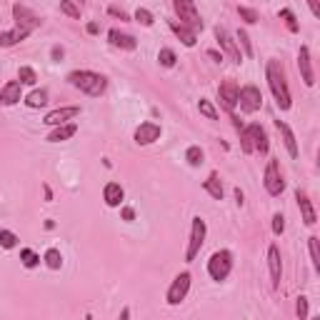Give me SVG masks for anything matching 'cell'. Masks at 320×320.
I'll use <instances>...</instances> for the list:
<instances>
[{
  "instance_id": "cb8c5ba5",
  "label": "cell",
  "mask_w": 320,
  "mask_h": 320,
  "mask_svg": "<svg viewBox=\"0 0 320 320\" xmlns=\"http://www.w3.org/2000/svg\"><path fill=\"white\" fill-rule=\"evenodd\" d=\"M203 188H205V193H208L213 200H223V195H225V190H223V185H220L218 173L208 175V180H203Z\"/></svg>"
},
{
  "instance_id": "1f68e13d",
  "label": "cell",
  "mask_w": 320,
  "mask_h": 320,
  "mask_svg": "<svg viewBox=\"0 0 320 320\" xmlns=\"http://www.w3.org/2000/svg\"><path fill=\"white\" fill-rule=\"evenodd\" d=\"M60 13H65L68 18H75V20H80V5H75L73 0H60Z\"/></svg>"
},
{
  "instance_id": "60d3db41",
  "label": "cell",
  "mask_w": 320,
  "mask_h": 320,
  "mask_svg": "<svg viewBox=\"0 0 320 320\" xmlns=\"http://www.w3.org/2000/svg\"><path fill=\"white\" fill-rule=\"evenodd\" d=\"M295 313H298V318L300 320H308V298H305V295L298 298V303H295Z\"/></svg>"
},
{
  "instance_id": "ee69618b",
  "label": "cell",
  "mask_w": 320,
  "mask_h": 320,
  "mask_svg": "<svg viewBox=\"0 0 320 320\" xmlns=\"http://www.w3.org/2000/svg\"><path fill=\"white\" fill-rule=\"evenodd\" d=\"M120 215H123V220H128V223H130V220H135V210H133V208H123V210H120Z\"/></svg>"
},
{
  "instance_id": "f1b7e54d",
  "label": "cell",
  "mask_w": 320,
  "mask_h": 320,
  "mask_svg": "<svg viewBox=\"0 0 320 320\" xmlns=\"http://www.w3.org/2000/svg\"><path fill=\"white\" fill-rule=\"evenodd\" d=\"M20 263H23V268L33 270V268L40 265V255H38L35 250H30V248H23V250H20Z\"/></svg>"
},
{
  "instance_id": "7402d4cb",
  "label": "cell",
  "mask_w": 320,
  "mask_h": 320,
  "mask_svg": "<svg viewBox=\"0 0 320 320\" xmlns=\"http://www.w3.org/2000/svg\"><path fill=\"white\" fill-rule=\"evenodd\" d=\"M275 128H278V130H280V135H283V143H285L288 155H290V158H298V143H295V135H293L290 125H288V123H283V120H275Z\"/></svg>"
},
{
  "instance_id": "b9f144b4",
  "label": "cell",
  "mask_w": 320,
  "mask_h": 320,
  "mask_svg": "<svg viewBox=\"0 0 320 320\" xmlns=\"http://www.w3.org/2000/svg\"><path fill=\"white\" fill-rule=\"evenodd\" d=\"M283 230H285V215H283V213H275V215H273V233L283 235Z\"/></svg>"
},
{
  "instance_id": "ba28073f",
  "label": "cell",
  "mask_w": 320,
  "mask_h": 320,
  "mask_svg": "<svg viewBox=\"0 0 320 320\" xmlns=\"http://www.w3.org/2000/svg\"><path fill=\"white\" fill-rule=\"evenodd\" d=\"M238 105H240V110H243V113H255V110H260V105H263L260 88L243 85V88H240V93H238Z\"/></svg>"
},
{
  "instance_id": "603a6c76",
  "label": "cell",
  "mask_w": 320,
  "mask_h": 320,
  "mask_svg": "<svg viewBox=\"0 0 320 320\" xmlns=\"http://www.w3.org/2000/svg\"><path fill=\"white\" fill-rule=\"evenodd\" d=\"M168 25H170V30L178 35V40H180L185 48H193V45L198 43V35H195L193 30H188L185 25H180L178 20H168Z\"/></svg>"
},
{
  "instance_id": "d590c367",
  "label": "cell",
  "mask_w": 320,
  "mask_h": 320,
  "mask_svg": "<svg viewBox=\"0 0 320 320\" xmlns=\"http://www.w3.org/2000/svg\"><path fill=\"white\" fill-rule=\"evenodd\" d=\"M198 110H200L208 120H218V110H215V108H213V103H210V100H205V98L198 100Z\"/></svg>"
},
{
  "instance_id": "83f0119b",
  "label": "cell",
  "mask_w": 320,
  "mask_h": 320,
  "mask_svg": "<svg viewBox=\"0 0 320 320\" xmlns=\"http://www.w3.org/2000/svg\"><path fill=\"white\" fill-rule=\"evenodd\" d=\"M43 260H45V265H48L50 270H60V268H63V255H60L58 248H48L45 255H43Z\"/></svg>"
},
{
  "instance_id": "8d00e7d4",
  "label": "cell",
  "mask_w": 320,
  "mask_h": 320,
  "mask_svg": "<svg viewBox=\"0 0 320 320\" xmlns=\"http://www.w3.org/2000/svg\"><path fill=\"white\" fill-rule=\"evenodd\" d=\"M280 18L285 20V25H288V30H290V33H298V30H300L298 20H295V13H293L290 8H283V10H280Z\"/></svg>"
},
{
  "instance_id": "bcb514c9",
  "label": "cell",
  "mask_w": 320,
  "mask_h": 320,
  "mask_svg": "<svg viewBox=\"0 0 320 320\" xmlns=\"http://www.w3.org/2000/svg\"><path fill=\"white\" fill-rule=\"evenodd\" d=\"M208 58H213L215 63H223V53L220 50H208Z\"/></svg>"
},
{
  "instance_id": "816d5d0a",
  "label": "cell",
  "mask_w": 320,
  "mask_h": 320,
  "mask_svg": "<svg viewBox=\"0 0 320 320\" xmlns=\"http://www.w3.org/2000/svg\"><path fill=\"white\" fill-rule=\"evenodd\" d=\"M310 10H313V15H315V18H320V8L315 5V3H310Z\"/></svg>"
},
{
  "instance_id": "4316f807",
  "label": "cell",
  "mask_w": 320,
  "mask_h": 320,
  "mask_svg": "<svg viewBox=\"0 0 320 320\" xmlns=\"http://www.w3.org/2000/svg\"><path fill=\"white\" fill-rule=\"evenodd\" d=\"M185 160H188V165H193V168H200L205 160V153L200 150V146H190L185 150Z\"/></svg>"
},
{
  "instance_id": "ffe728a7",
  "label": "cell",
  "mask_w": 320,
  "mask_h": 320,
  "mask_svg": "<svg viewBox=\"0 0 320 320\" xmlns=\"http://www.w3.org/2000/svg\"><path fill=\"white\" fill-rule=\"evenodd\" d=\"M123 198H125V190H123L120 183H108L103 188V200H105L108 208H118V205L123 203Z\"/></svg>"
},
{
  "instance_id": "5bb4252c",
  "label": "cell",
  "mask_w": 320,
  "mask_h": 320,
  "mask_svg": "<svg viewBox=\"0 0 320 320\" xmlns=\"http://www.w3.org/2000/svg\"><path fill=\"white\" fill-rule=\"evenodd\" d=\"M298 68H300L303 83L308 88L315 85V70H313V60H310V48L308 45H300V50H298Z\"/></svg>"
},
{
  "instance_id": "44dd1931",
  "label": "cell",
  "mask_w": 320,
  "mask_h": 320,
  "mask_svg": "<svg viewBox=\"0 0 320 320\" xmlns=\"http://www.w3.org/2000/svg\"><path fill=\"white\" fill-rule=\"evenodd\" d=\"M78 133V125L75 123H65V125H58L48 133V143H63V140H70L73 135Z\"/></svg>"
},
{
  "instance_id": "9a60e30c",
  "label": "cell",
  "mask_w": 320,
  "mask_h": 320,
  "mask_svg": "<svg viewBox=\"0 0 320 320\" xmlns=\"http://www.w3.org/2000/svg\"><path fill=\"white\" fill-rule=\"evenodd\" d=\"M20 100H23V85L18 80H8L5 85L0 88V105L10 108V105H15Z\"/></svg>"
},
{
  "instance_id": "2e32d148",
  "label": "cell",
  "mask_w": 320,
  "mask_h": 320,
  "mask_svg": "<svg viewBox=\"0 0 320 320\" xmlns=\"http://www.w3.org/2000/svg\"><path fill=\"white\" fill-rule=\"evenodd\" d=\"M248 128V133H250V140H253V150L255 153H260V155H268V133H265V128H263L260 123H250V125H245Z\"/></svg>"
},
{
  "instance_id": "30bf717a",
  "label": "cell",
  "mask_w": 320,
  "mask_h": 320,
  "mask_svg": "<svg viewBox=\"0 0 320 320\" xmlns=\"http://www.w3.org/2000/svg\"><path fill=\"white\" fill-rule=\"evenodd\" d=\"M238 93H240V85L235 83L233 78H228V80H223L220 85H218V98H220V103H223V108L233 115V110L238 108Z\"/></svg>"
},
{
  "instance_id": "74e56055",
  "label": "cell",
  "mask_w": 320,
  "mask_h": 320,
  "mask_svg": "<svg viewBox=\"0 0 320 320\" xmlns=\"http://www.w3.org/2000/svg\"><path fill=\"white\" fill-rule=\"evenodd\" d=\"M238 48L243 45V50H245V55L248 58H253V43H250V38H248V33L245 30H238V43H235Z\"/></svg>"
},
{
  "instance_id": "9c48e42d",
  "label": "cell",
  "mask_w": 320,
  "mask_h": 320,
  "mask_svg": "<svg viewBox=\"0 0 320 320\" xmlns=\"http://www.w3.org/2000/svg\"><path fill=\"white\" fill-rule=\"evenodd\" d=\"M13 18H15V28L25 30V33H30V30H35L40 25V15L35 10H30L28 5H23V3L13 5Z\"/></svg>"
},
{
  "instance_id": "484cf974",
  "label": "cell",
  "mask_w": 320,
  "mask_h": 320,
  "mask_svg": "<svg viewBox=\"0 0 320 320\" xmlns=\"http://www.w3.org/2000/svg\"><path fill=\"white\" fill-rule=\"evenodd\" d=\"M23 100H25L28 108H45V105H48V90H43V88H40V90H33Z\"/></svg>"
},
{
  "instance_id": "7c38bea8",
  "label": "cell",
  "mask_w": 320,
  "mask_h": 320,
  "mask_svg": "<svg viewBox=\"0 0 320 320\" xmlns=\"http://www.w3.org/2000/svg\"><path fill=\"white\" fill-rule=\"evenodd\" d=\"M163 135V128L158 125V123H140L138 128H135V133H133V140L138 143V146H150V143H155L158 138Z\"/></svg>"
},
{
  "instance_id": "e575fe53",
  "label": "cell",
  "mask_w": 320,
  "mask_h": 320,
  "mask_svg": "<svg viewBox=\"0 0 320 320\" xmlns=\"http://www.w3.org/2000/svg\"><path fill=\"white\" fill-rule=\"evenodd\" d=\"M158 60H160V65H163V68H173L175 60H178V55H175V50H170V48H160Z\"/></svg>"
},
{
  "instance_id": "4fadbf2b",
  "label": "cell",
  "mask_w": 320,
  "mask_h": 320,
  "mask_svg": "<svg viewBox=\"0 0 320 320\" xmlns=\"http://www.w3.org/2000/svg\"><path fill=\"white\" fill-rule=\"evenodd\" d=\"M78 115H80V105H68V108L50 110L48 115L43 118V123L50 125V128H58V125H65L68 120H73V118H78Z\"/></svg>"
},
{
  "instance_id": "f6af8a7d",
  "label": "cell",
  "mask_w": 320,
  "mask_h": 320,
  "mask_svg": "<svg viewBox=\"0 0 320 320\" xmlns=\"http://www.w3.org/2000/svg\"><path fill=\"white\" fill-rule=\"evenodd\" d=\"M50 55H53V60H55V63H60V60H63V48H60V45H55V48L50 50Z\"/></svg>"
},
{
  "instance_id": "ab89813d",
  "label": "cell",
  "mask_w": 320,
  "mask_h": 320,
  "mask_svg": "<svg viewBox=\"0 0 320 320\" xmlns=\"http://www.w3.org/2000/svg\"><path fill=\"white\" fill-rule=\"evenodd\" d=\"M240 148H243V153H248V155H250V153H255V150H253V140H250L248 128H243V130H240Z\"/></svg>"
},
{
  "instance_id": "7bdbcfd3",
  "label": "cell",
  "mask_w": 320,
  "mask_h": 320,
  "mask_svg": "<svg viewBox=\"0 0 320 320\" xmlns=\"http://www.w3.org/2000/svg\"><path fill=\"white\" fill-rule=\"evenodd\" d=\"M108 13H110L113 18H120V20H130V18H128V13H125L123 8H118V5H108Z\"/></svg>"
},
{
  "instance_id": "4dcf8cb0",
  "label": "cell",
  "mask_w": 320,
  "mask_h": 320,
  "mask_svg": "<svg viewBox=\"0 0 320 320\" xmlns=\"http://www.w3.org/2000/svg\"><path fill=\"white\" fill-rule=\"evenodd\" d=\"M318 235H310L308 238V248H310V260H313V268L320 270V245H318Z\"/></svg>"
},
{
  "instance_id": "5b68a950",
  "label": "cell",
  "mask_w": 320,
  "mask_h": 320,
  "mask_svg": "<svg viewBox=\"0 0 320 320\" xmlns=\"http://www.w3.org/2000/svg\"><path fill=\"white\" fill-rule=\"evenodd\" d=\"M205 235H208V225L200 215L193 218V225H190V240H188V248H185V260L193 263L198 258L200 248L205 245Z\"/></svg>"
},
{
  "instance_id": "681fc988",
  "label": "cell",
  "mask_w": 320,
  "mask_h": 320,
  "mask_svg": "<svg viewBox=\"0 0 320 320\" xmlns=\"http://www.w3.org/2000/svg\"><path fill=\"white\" fill-rule=\"evenodd\" d=\"M43 193H45V200L50 203V200H53V190H50V185H43Z\"/></svg>"
},
{
  "instance_id": "d6a6232c",
  "label": "cell",
  "mask_w": 320,
  "mask_h": 320,
  "mask_svg": "<svg viewBox=\"0 0 320 320\" xmlns=\"http://www.w3.org/2000/svg\"><path fill=\"white\" fill-rule=\"evenodd\" d=\"M0 245H3L5 250H13V248H18V235L13 233V230H5V228H0Z\"/></svg>"
},
{
  "instance_id": "d6986e66",
  "label": "cell",
  "mask_w": 320,
  "mask_h": 320,
  "mask_svg": "<svg viewBox=\"0 0 320 320\" xmlns=\"http://www.w3.org/2000/svg\"><path fill=\"white\" fill-rule=\"evenodd\" d=\"M108 40H110V45H113V48H120V50H135V48H138V40H135L133 35L120 33L118 28L108 30Z\"/></svg>"
},
{
  "instance_id": "277c9868",
  "label": "cell",
  "mask_w": 320,
  "mask_h": 320,
  "mask_svg": "<svg viewBox=\"0 0 320 320\" xmlns=\"http://www.w3.org/2000/svg\"><path fill=\"white\" fill-rule=\"evenodd\" d=\"M230 270H233V253H230V250H215V253L210 255V260H208V275H210L215 283L228 280Z\"/></svg>"
},
{
  "instance_id": "db71d44e",
  "label": "cell",
  "mask_w": 320,
  "mask_h": 320,
  "mask_svg": "<svg viewBox=\"0 0 320 320\" xmlns=\"http://www.w3.org/2000/svg\"><path fill=\"white\" fill-rule=\"evenodd\" d=\"M85 320H93V315H85Z\"/></svg>"
},
{
  "instance_id": "7dc6e473",
  "label": "cell",
  "mask_w": 320,
  "mask_h": 320,
  "mask_svg": "<svg viewBox=\"0 0 320 320\" xmlns=\"http://www.w3.org/2000/svg\"><path fill=\"white\" fill-rule=\"evenodd\" d=\"M85 30H88V35H98V30L100 28H98V23H88Z\"/></svg>"
},
{
  "instance_id": "8fae6325",
  "label": "cell",
  "mask_w": 320,
  "mask_h": 320,
  "mask_svg": "<svg viewBox=\"0 0 320 320\" xmlns=\"http://www.w3.org/2000/svg\"><path fill=\"white\" fill-rule=\"evenodd\" d=\"M215 40H218V45H220V53H228V55H230V60H233V63H238V65L243 63V53H240V48L235 45L233 35H230L228 30L218 25V28H215Z\"/></svg>"
},
{
  "instance_id": "3957f363",
  "label": "cell",
  "mask_w": 320,
  "mask_h": 320,
  "mask_svg": "<svg viewBox=\"0 0 320 320\" xmlns=\"http://www.w3.org/2000/svg\"><path fill=\"white\" fill-rule=\"evenodd\" d=\"M173 10L180 20V25H185L188 30H193L198 35V30H203V18L198 13V8L190 0H173Z\"/></svg>"
},
{
  "instance_id": "6da1fadb",
  "label": "cell",
  "mask_w": 320,
  "mask_h": 320,
  "mask_svg": "<svg viewBox=\"0 0 320 320\" xmlns=\"http://www.w3.org/2000/svg\"><path fill=\"white\" fill-rule=\"evenodd\" d=\"M265 78H268V85H270V93L275 98V105L278 110H290L293 108V95L290 88H288V80H285V70L278 60H268L265 65Z\"/></svg>"
},
{
  "instance_id": "f5cc1de1",
  "label": "cell",
  "mask_w": 320,
  "mask_h": 320,
  "mask_svg": "<svg viewBox=\"0 0 320 320\" xmlns=\"http://www.w3.org/2000/svg\"><path fill=\"white\" fill-rule=\"evenodd\" d=\"M308 320H320V315H315V318H308Z\"/></svg>"
},
{
  "instance_id": "f546056e",
  "label": "cell",
  "mask_w": 320,
  "mask_h": 320,
  "mask_svg": "<svg viewBox=\"0 0 320 320\" xmlns=\"http://www.w3.org/2000/svg\"><path fill=\"white\" fill-rule=\"evenodd\" d=\"M18 83H20V85H35V83H38V73H35L33 68H28V65H23V68L18 70Z\"/></svg>"
},
{
  "instance_id": "ac0fdd59",
  "label": "cell",
  "mask_w": 320,
  "mask_h": 320,
  "mask_svg": "<svg viewBox=\"0 0 320 320\" xmlns=\"http://www.w3.org/2000/svg\"><path fill=\"white\" fill-rule=\"evenodd\" d=\"M295 200H298V208H300V215H303V223L305 225H315L318 223V215H315V208H313V203H310V198L298 188L295 190Z\"/></svg>"
},
{
  "instance_id": "e0dca14e",
  "label": "cell",
  "mask_w": 320,
  "mask_h": 320,
  "mask_svg": "<svg viewBox=\"0 0 320 320\" xmlns=\"http://www.w3.org/2000/svg\"><path fill=\"white\" fill-rule=\"evenodd\" d=\"M268 268H270L273 288H280V280H283V263H280V250H278V245H270V248H268Z\"/></svg>"
},
{
  "instance_id": "c3c4849f",
  "label": "cell",
  "mask_w": 320,
  "mask_h": 320,
  "mask_svg": "<svg viewBox=\"0 0 320 320\" xmlns=\"http://www.w3.org/2000/svg\"><path fill=\"white\" fill-rule=\"evenodd\" d=\"M235 200H238V205L245 203V195H243V190H240V188H235Z\"/></svg>"
},
{
  "instance_id": "7a4b0ae2",
  "label": "cell",
  "mask_w": 320,
  "mask_h": 320,
  "mask_svg": "<svg viewBox=\"0 0 320 320\" xmlns=\"http://www.w3.org/2000/svg\"><path fill=\"white\" fill-rule=\"evenodd\" d=\"M68 83L78 90H83L90 98H100L108 88V78L100 75V73H93V70H73L68 75Z\"/></svg>"
},
{
  "instance_id": "d4e9b609",
  "label": "cell",
  "mask_w": 320,
  "mask_h": 320,
  "mask_svg": "<svg viewBox=\"0 0 320 320\" xmlns=\"http://www.w3.org/2000/svg\"><path fill=\"white\" fill-rule=\"evenodd\" d=\"M30 33H25V30L20 28H13L8 30V33H0V48H13V45H18L20 40H25Z\"/></svg>"
},
{
  "instance_id": "52a82bcc",
  "label": "cell",
  "mask_w": 320,
  "mask_h": 320,
  "mask_svg": "<svg viewBox=\"0 0 320 320\" xmlns=\"http://www.w3.org/2000/svg\"><path fill=\"white\" fill-rule=\"evenodd\" d=\"M190 273L188 270H183L180 275H175V280L170 283V288L165 293V300H168V305H180L185 298H188V293H190Z\"/></svg>"
},
{
  "instance_id": "f35d334b",
  "label": "cell",
  "mask_w": 320,
  "mask_h": 320,
  "mask_svg": "<svg viewBox=\"0 0 320 320\" xmlns=\"http://www.w3.org/2000/svg\"><path fill=\"white\" fill-rule=\"evenodd\" d=\"M135 20H138L140 25L150 28V25H153V13H150L148 8H138V10H135Z\"/></svg>"
},
{
  "instance_id": "836d02e7",
  "label": "cell",
  "mask_w": 320,
  "mask_h": 320,
  "mask_svg": "<svg viewBox=\"0 0 320 320\" xmlns=\"http://www.w3.org/2000/svg\"><path fill=\"white\" fill-rule=\"evenodd\" d=\"M238 15H240L248 25H255V23H258V10H253V8H248V5H238Z\"/></svg>"
},
{
  "instance_id": "f907efd6",
  "label": "cell",
  "mask_w": 320,
  "mask_h": 320,
  "mask_svg": "<svg viewBox=\"0 0 320 320\" xmlns=\"http://www.w3.org/2000/svg\"><path fill=\"white\" fill-rule=\"evenodd\" d=\"M118 320H130V308H123L120 315H118Z\"/></svg>"
},
{
  "instance_id": "8992f818",
  "label": "cell",
  "mask_w": 320,
  "mask_h": 320,
  "mask_svg": "<svg viewBox=\"0 0 320 320\" xmlns=\"http://www.w3.org/2000/svg\"><path fill=\"white\" fill-rule=\"evenodd\" d=\"M263 185H265L268 195H273V198H278V195L285 190V180H283L280 165H278V160H275V158H270V160H268V165H265V173H263Z\"/></svg>"
}]
</instances>
